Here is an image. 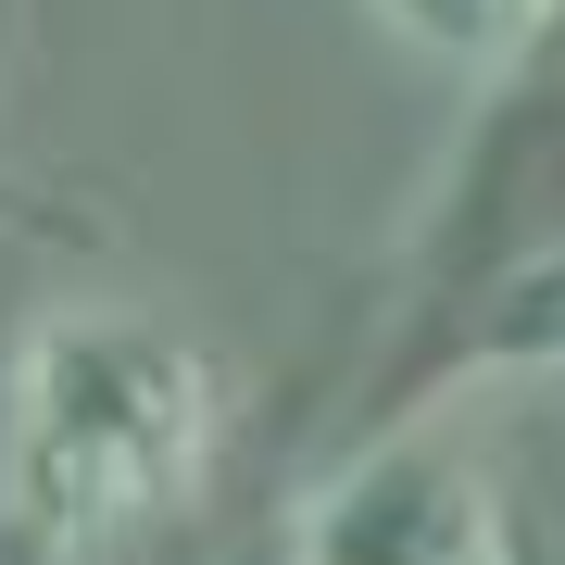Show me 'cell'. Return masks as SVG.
Returning a JSON list of instances; mask_svg holds the SVG:
<instances>
[{
  "label": "cell",
  "instance_id": "1",
  "mask_svg": "<svg viewBox=\"0 0 565 565\" xmlns=\"http://www.w3.org/2000/svg\"><path fill=\"white\" fill-rule=\"evenodd\" d=\"M226 440V377L189 327L139 302H63L25 327L0 403V503L39 553H102L189 503Z\"/></svg>",
  "mask_w": 565,
  "mask_h": 565
},
{
  "label": "cell",
  "instance_id": "2",
  "mask_svg": "<svg viewBox=\"0 0 565 565\" xmlns=\"http://www.w3.org/2000/svg\"><path fill=\"white\" fill-rule=\"evenodd\" d=\"M289 565H515V503L465 440H364L289 503Z\"/></svg>",
  "mask_w": 565,
  "mask_h": 565
},
{
  "label": "cell",
  "instance_id": "3",
  "mask_svg": "<svg viewBox=\"0 0 565 565\" xmlns=\"http://www.w3.org/2000/svg\"><path fill=\"white\" fill-rule=\"evenodd\" d=\"M364 13H377L415 63H440V76H515V63L565 25V0H364Z\"/></svg>",
  "mask_w": 565,
  "mask_h": 565
}]
</instances>
